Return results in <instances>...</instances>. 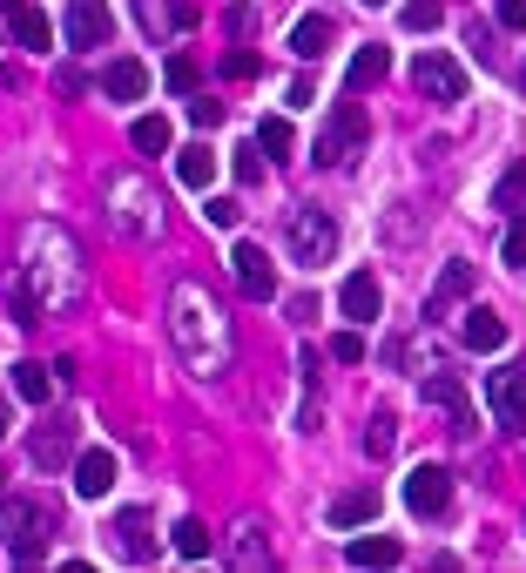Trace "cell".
Returning a JSON list of instances; mask_svg holds the SVG:
<instances>
[{"mask_svg": "<svg viewBox=\"0 0 526 573\" xmlns=\"http://www.w3.org/2000/svg\"><path fill=\"white\" fill-rule=\"evenodd\" d=\"M88 290V264H81V243L54 223H34L28 229V250H21V270L8 284L14 297V324H41L48 310H68L81 304Z\"/></svg>", "mask_w": 526, "mask_h": 573, "instance_id": "6da1fadb", "label": "cell"}, {"mask_svg": "<svg viewBox=\"0 0 526 573\" xmlns=\"http://www.w3.org/2000/svg\"><path fill=\"white\" fill-rule=\"evenodd\" d=\"M169 345L196 378L230 371V324H223V310L203 284H169Z\"/></svg>", "mask_w": 526, "mask_h": 573, "instance_id": "7a4b0ae2", "label": "cell"}, {"mask_svg": "<svg viewBox=\"0 0 526 573\" xmlns=\"http://www.w3.org/2000/svg\"><path fill=\"white\" fill-rule=\"evenodd\" d=\"M48 533H54V507H41V500H0V540H8L14 566H41L48 560Z\"/></svg>", "mask_w": 526, "mask_h": 573, "instance_id": "3957f363", "label": "cell"}, {"mask_svg": "<svg viewBox=\"0 0 526 573\" xmlns=\"http://www.w3.org/2000/svg\"><path fill=\"white\" fill-rule=\"evenodd\" d=\"M284 250H291V264H304V270L331 264V257H337V223H331V209L297 203V209L284 216Z\"/></svg>", "mask_w": 526, "mask_h": 573, "instance_id": "277c9868", "label": "cell"}, {"mask_svg": "<svg viewBox=\"0 0 526 573\" xmlns=\"http://www.w3.org/2000/svg\"><path fill=\"white\" fill-rule=\"evenodd\" d=\"M109 223L129 236H162V196L142 176H115L109 183Z\"/></svg>", "mask_w": 526, "mask_h": 573, "instance_id": "5b68a950", "label": "cell"}, {"mask_svg": "<svg viewBox=\"0 0 526 573\" xmlns=\"http://www.w3.org/2000/svg\"><path fill=\"white\" fill-rule=\"evenodd\" d=\"M365 135H372L365 109H358V102H337L331 122H324V135H317V149H311V155H317V170H344V162L365 149Z\"/></svg>", "mask_w": 526, "mask_h": 573, "instance_id": "8992f818", "label": "cell"}, {"mask_svg": "<svg viewBox=\"0 0 526 573\" xmlns=\"http://www.w3.org/2000/svg\"><path fill=\"white\" fill-rule=\"evenodd\" d=\"M412 81H418V95H432V102H466V68L453 54H438V48H425L412 61Z\"/></svg>", "mask_w": 526, "mask_h": 573, "instance_id": "52a82bcc", "label": "cell"}, {"mask_svg": "<svg viewBox=\"0 0 526 573\" xmlns=\"http://www.w3.org/2000/svg\"><path fill=\"white\" fill-rule=\"evenodd\" d=\"M405 507L418 513V520H438L453 507V472L446 465H412L405 472Z\"/></svg>", "mask_w": 526, "mask_h": 573, "instance_id": "ba28073f", "label": "cell"}, {"mask_svg": "<svg viewBox=\"0 0 526 573\" xmlns=\"http://www.w3.org/2000/svg\"><path fill=\"white\" fill-rule=\"evenodd\" d=\"M61 34L68 48H102L115 34V14H109V0H68V14H61Z\"/></svg>", "mask_w": 526, "mask_h": 573, "instance_id": "9c48e42d", "label": "cell"}, {"mask_svg": "<svg viewBox=\"0 0 526 573\" xmlns=\"http://www.w3.org/2000/svg\"><path fill=\"white\" fill-rule=\"evenodd\" d=\"M230 277H236V290L256 297V304H271V297H277V264L263 257L256 243H236V250H230Z\"/></svg>", "mask_w": 526, "mask_h": 573, "instance_id": "30bf717a", "label": "cell"}, {"mask_svg": "<svg viewBox=\"0 0 526 573\" xmlns=\"http://www.w3.org/2000/svg\"><path fill=\"white\" fill-rule=\"evenodd\" d=\"M486 405H493L499 432H526V371H493L486 378Z\"/></svg>", "mask_w": 526, "mask_h": 573, "instance_id": "8fae6325", "label": "cell"}, {"mask_svg": "<svg viewBox=\"0 0 526 573\" xmlns=\"http://www.w3.org/2000/svg\"><path fill=\"white\" fill-rule=\"evenodd\" d=\"M109 485H115V452L95 446V452L74 459V493H81V500H109Z\"/></svg>", "mask_w": 526, "mask_h": 573, "instance_id": "7c38bea8", "label": "cell"}, {"mask_svg": "<svg viewBox=\"0 0 526 573\" xmlns=\"http://www.w3.org/2000/svg\"><path fill=\"white\" fill-rule=\"evenodd\" d=\"M337 310H344L351 324H372V317H378V277H372V270H351L344 290H337Z\"/></svg>", "mask_w": 526, "mask_h": 573, "instance_id": "4fadbf2b", "label": "cell"}, {"mask_svg": "<svg viewBox=\"0 0 526 573\" xmlns=\"http://www.w3.org/2000/svg\"><path fill=\"white\" fill-rule=\"evenodd\" d=\"M102 95H109V102H142V95H149V68H142V61H129V54H122V61H109Z\"/></svg>", "mask_w": 526, "mask_h": 573, "instance_id": "5bb4252c", "label": "cell"}, {"mask_svg": "<svg viewBox=\"0 0 526 573\" xmlns=\"http://www.w3.org/2000/svg\"><path fill=\"white\" fill-rule=\"evenodd\" d=\"M115 546L129 553V560H155V533H149V513L142 507H129V513H115Z\"/></svg>", "mask_w": 526, "mask_h": 573, "instance_id": "9a60e30c", "label": "cell"}, {"mask_svg": "<svg viewBox=\"0 0 526 573\" xmlns=\"http://www.w3.org/2000/svg\"><path fill=\"white\" fill-rule=\"evenodd\" d=\"M175 183H183V190H210L216 183V149H203V142L175 149Z\"/></svg>", "mask_w": 526, "mask_h": 573, "instance_id": "2e32d148", "label": "cell"}, {"mask_svg": "<svg viewBox=\"0 0 526 573\" xmlns=\"http://www.w3.org/2000/svg\"><path fill=\"white\" fill-rule=\"evenodd\" d=\"M230 560H236V566H250V573H263L277 553H271V540H263V526H256V520H243V526L230 533Z\"/></svg>", "mask_w": 526, "mask_h": 573, "instance_id": "e0dca14e", "label": "cell"}, {"mask_svg": "<svg viewBox=\"0 0 526 573\" xmlns=\"http://www.w3.org/2000/svg\"><path fill=\"white\" fill-rule=\"evenodd\" d=\"M425 398H432V405H446L453 432H473V405H466V391H459L446 371H432V378H425Z\"/></svg>", "mask_w": 526, "mask_h": 573, "instance_id": "ac0fdd59", "label": "cell"}, {"mask_svg": "<svg viewBox=\"0 0 526 573\" xmlns=\"http://www.w3.org/2000/svg\"><path fill=\"white\" fill-rule=\"evenodd\" d=\"M365 520H378V493H372V485H358V493H337V500H331V526H337V533L365 526Z\"/></svg>", "mask_w": 526, "mask_h": 573, "instance_id": "d6986e66", "label": "cell"}, {"mask_svg": "<svg viewBox=\"0 0 526 573\" xmlns=\"http://www.w3.org/2000/svg\"><path fill=\"white\" fill-rule=\"evenodd\" d=\"M385 74H392V54H385V48H358V54H351L344 89H351V95H365V89H378Z\"/></svg>", "mask_w": 526, "mask_h": 573, "instance_id": "ffe728a7", "label": "cell"}, {"mask_svg": "<svg viewBox=\"0 0 526 573\" xmlns=\"http://www.w3.org/2000/svg\"><path fill=\"white\" fill-rule=\"evenodd\" d=\"M466 290H473V264H446V277L432 284V304H425V317H446V310H453Z\"/></svg>", "mask_w": 526, "mask_h": 573, "instance_id": "44dd1931", "label": "cell"}, {"mask_svg": "<svg viewBox=\"0 0 526 573\" xmlns=\"http://www.w3.org/2000/svg\"><path fill=\"white\" fill-rule=\"evenodd\" d=\"M466 351H499L506 345V317L499 310H466Z\"/></svg>", "mask_w": 526, "mask_h": 573, "instance_id": "7402d4cb", "label": "cell"}, {"mask_svg": "<svg viewBox=\"0 0 526 573\" xmlns=\"http://www.w3.org/2000/svg\"><path fill=\"white\" fill-rule=\"evenodd\" d=\"M324 48H331V21H324V14H304V21L291 28V54H297V61H317Z\"/></svg>", "mask_w": 526, "mask_h": 573, "instance_id": "603a6c76", "label": "cell"}, {"mask_svg": "<svg viewBox=\"0 0 526 573\" xmlns=\"http://www.w3.org/2000/svg\"><path fill=\"white\" fill-rule=\"evenodd\" d=\"M398 540L392 533H365V540H351V566H398Z\"/></svg>", "mask_w": 526, "mask_h": 573, "instance_id": "cb8c5ba5", "label": "cell"}, {"mask_svg": "<svg viewBox=\"0 0 526 573\" xmlns=\"http://www.w3.org/2000/svg\"><path fill=\"white\" fill-rule=\"evenodd\" d=\"M68 452H74V426H41V432H34V465L54 472Z\"/></svg>", "mask_w": 526, "mask_h": 573, "instance_id": "d4e9b609", "label": "cell"}, {"mask_svg": "<svg viewBox=\"0 0 526 573\" xmlns=\"http://www.w3.org/2000/svg\"><path fill=\"white\" fill-rule=\"evenodd\" d=\"M14 398L48 405V398H54V371H48V365H14Z\"/></svg>", "mask_w": 526, "mask_h": 573, "instance_id": "484cf974", "label": "cell"}, {"mask_svg": "<svg viewBox=\"0 0 526 573\" xmlns=\"http://www.w3.org/2000/svg\"><path fill=\"white\" fill-rule=\"evenodd\" d=\"M256 149H263V155H291V149H297V129H291L284 115H263V129H256Z\"/></svg>", "mask_w": 526, "mask_h": 573, "instance_id": "4316f807", "label": "cell"}, {"mask_svg": "<svg viewBox=\"0 0 526 573\" xmlns=\"http://www.w3.org/2000/svg\"><path fill=\"white\" fill-rule=\"evenodd\" d=\"M14 41H21V48H48V41H54L48 14H41V8H14Z\"/></svg>", "mask_w": 526, "mask_h": 573, "instance_id": "83f0119b", "label": "cell"}, {"mask_svg": "<svg viewBox=\"0 0 526 573\" xmlns=\"http://www.w3.org/2000/svg\"><path fill=\"white\" fill-rule=\"evenodd\" d=\"M392 446H398V419H392V412H372V426H365V452H372V459H392Z\"/></svg>", "mask_w": 526, "mask_h": 573, "instance_id": "f1b7e54d", "label": "cell"}, {"mask_svg": "<svg viewBox=\"0 0 526 573\" xmlns=\"http://www.w3.org/2000/svg\"><path fill=\"white\" fill-rule=\"evenodd\" d=\"M499 209L506 216H526V162H513V170L499 176Z\"/></svg>", "mask_w": 526, "mask_h": 573, "instance_id": "f546056e", "label": "cell"}, {"mask_svg": "<svg viewBox=\"0 0 526 573\" xmlns=\"http://www.w3.org/2000/svg\"><path fill=\"white\" fill-rule=\"evenodd\" d=\"M438 21H446V0H405V28L412 34H432Z\"/></svg>", "mask_w": 526, "mask_h": 573, "instance_id": "4dcf8cb0", "label": "cell"}, {"mask_svg": "<svg viewBox=\"0 0 526 573\" xmlns=\"http://www.w3.org/2000/svg\"><path fill=\"white\" fill-rule=\"evenodd\" d=\"M175 553H183V560H203V553H210V526H203V520H183V526H175Z\"/></svg>", "mask_w": 526, "mask_h": 573, "instance_id": "1f68e13d", "label": "cell"}, {"mask_svg": "<svg viewBox=\"0 0 526 573\" xmlns=\"http://www.w3.org/2000/svg\"><path fill=\"white\" fill-rule=\"evenodd\" d=\"M135 149H142V155H162V149H169V122H162V115H142V122H135Z\"/></svg>", "mask_w": 526, "mask_h": 573, "instance_id": "d6a6232c", "label": "cell"}, {"mask_svg": "<svg viewBox=\"0 0 526 573\" xmlns=\"http://www.w3.org/2000/svg\"><path fill=\"white\" fill-rule=\"evenodd\" d=\"M499 257H506L513 270H526V216H513V229H506V243H499Z\"/></svg>", "mask_w": 526, "mask_h": 573, "instance_id": "836d02e7", "label": "cell"}, {"mask_svg": "<svg viewBox=\"0 0 526 573\" xmlns=\"http://www.w3.org/2000/svg\"><path fill=\"white\" fill-rule=\"evenodd\" d=\"M331 358H337V365H358V358H365V338H358V324L331 338Z\"/></svg>", "mask_w": 526, "mask_h": 573, "instance_id": "e575fe53", "label": "cell"}, {"mask_svg": "<svg viewBox=\"0 0 526 573\" xmlns=\"http://www.w3.org/2000/svg\"><path fill=\"white\" fill-rule=\"evenodd\" d=\"M169 89H175V95H190V89H196V61H190V54H175V61H169Z\"/></svg>", "mask_w": 526, "mask_h": 573, "instance_id": "d590c367", "label": "cell"}, {"mask_svg": "<svg viewBox=\"0 0 526 573\" xmlns=\"http://www.w3.org/2000/svg\"><path fill=\"white\" fill-rule=\"evenodd\" d=\"M236 183H263V149H236Z\"/></svg>", "mask_w": 526, "mask_h": 573, "instance_id": "8d00e7d4", "label": "cell"}, {"mask_svg": "<svg viewBox=\"0 0 526 573\" xmlns=\"http://www.w3.org/2000/svg\"><path fill=\"white\" fill-rule=\"evenodd\" d=\"M223 74H230V81H250V74H256V54H250V48L223 54Z\"/></svg>", "mask_w": 526, "mask_h": 573, "instance_id": "74e56055", "label": "cell"}, {"mask_svg": "<svg viewBox=\"0 0 526 573\" xmlns=\"http://www.w3.org/2000/svg\"><path fill=\"white\" fill-rule=\"evenodd\" d=\"M203 216H210V223H216V229H236V223H243V209H236V203H230V196H216V203H210V209H203Z\"/></svg>", "mask_w": 526, "mask_h": 573, "instance_id": "f35d334b", "label": "cell"}, {"mask_svg": "<svg viewBox=\"0 0 526 573\" xmlns=\"http://www.w3.org/2000/svg\"><path fill=\"white\" fill-rule=\"evenodd\" d=\"M190 122H196V129H216V122H223V102H190Z\"/></svg>", "mask_w": 526, "mask_h": 573, "instance_id": "ab89813d", "label": "cell"}, {"mask_svg": "<svg viewBox=\"0 0 526 573\" xmlns=\"http://www.w3.org/2000/svg\"><path fill=\"white\" fill-rule=\"evenodd\" d=\"M499 28H526V0H499Z\"/></svg>", "mask_w": 526, "mask_h": 573, "instance_id": "60d3db41", "label": "cell"}, {"mask_svg": "<svg viewBox=\"0 0 526 573\" xmlns=\"http://www.w3.org/2000/svg\"><path fill=\"white\" fill-rule=\"evenodd\" d=\"M8 426H14V412H8V391H0V439H8Z\"/></svg>", "mask_w": 526, "mask_h": 573, "instance_id": "b9f144b4", "label": "cell"}, {"mask_svg": "<svg viewBox=\"0 0 526 573\" xmlns=\"http://www.w3.org/2000/svg\"><path fill=\"white\" fill-rule=\"evenodd\" d=\"M0 8H21V0H0Z\"/></svg>", "mask_w": 526, "mask_h": 573, "instance_id": "7bdbcfd3", "label": "cell"}, {"mask_svg": "<svg viewBox=\"0 0 526 573\" xmlns=\"http://www.w3.org/2000/svg\"><path fill=\"white\" fill-rule=\"evenodd\" d=\"M365 8H385V0H365Z\"/></svg>", "mask_w": 526, "mask_h": 573, "instance_id": "ee69618b", "label": "cell"}, {"mask_svg": "<svg viewBox=\"0 0 526 573\" xmlns=\"http://www.w3.org/2000/svg\"><path fill=\"white\" fill-rule=\"evenodd\" d=\"M0 485H8V472H0Z\"/></svg>", "mask_w": 526, "mask_h": 573, "instance_id": "f6af8a7d", "label": "cell"}]
</instances>
